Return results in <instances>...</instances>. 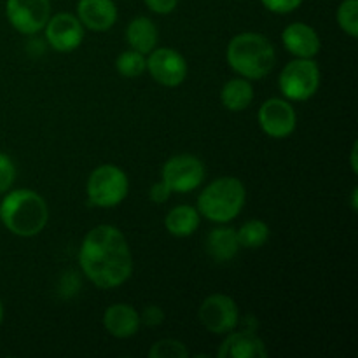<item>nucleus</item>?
<instances>
[{
  "label": "nucleus",
  "instance_id": "obj_23",
  "mask_svg": "<svg viewBox=\"0 0 358 358\" xmlns=\"http://www.w3.org/2000/svg\"><path fill=\"white\" fill-rule=\"evenodd\" d=\"M338 27L352 38L358 37V0H343L336 10Z\"/></svg>",
  "mask_w": 358,
  "mask_h": 358
},
{
  "label": "nucleus",
  "instance_id": "obj_12",
  "mask_svg": "<svg viewBox=\"0 0 358 358\" xmlns=\"http://www.w3.org/2000/svg\"><path fill=\"white\" fill-rule=\"evenodd\" d=\"M83 23L76 14L58 13L52 14L44 27L45 42L56 52H72L84 41Z\"/></svg>",
  "mask_w": 358,
  "mask_h": 358
},
{
  "label": "nucleus",
  "instance_id": "obj_27",
  "mask_svg": "<svg viewBox=\"0 0 358 358\" xmlns=\"http://www.w3.org/2000/svg\"><path fill=\"white\" fill-rule=\"evenodd\" d=\"M164 322V311L161 310L156 304H150V306L143 308V311L140 313V324L145 325V327H159Z\"/></svg>",
  "mask_w": 358,
  "mask_h": 358
},
{
  "label": "nucleus",
  "instance_id": "obj_18",
  "mask_svg": "<svg viewBox=\"0 0 358 358\" xmlns=\"http://www.w3.org/2000/svg\"><path fill=\"white\" fill-rule=\"evenodd\" d=\"M157 41H159V30L150 17L136 16L126 27V42L129 49H135L147 56L157 48Z\"/></svg>",
  "mask_w": 358,
  "mask_h": 358
},
{
  "label": "nucleus",
  "instance_id": "obj_5",
  "mask_svg": "<svg viewBox=\"0 0 358 358\" xmlns=\"http://www.w3.org/2000/svg\"><path fill=\"white\" fill-rule=\"evenodd\" d=\"M129 192V178L115 164H100L86 180L87 203L96 208H114L121 205Z\"/></svg>",
  "mask_w": 358,
  "mask_h": 358
},
{
  "label": "nucleus",
  "instance_id": "obj_11",
  "mask_svg": "<svg viewBox=\"0 0 358 358\" xmlns=\"http://www.w3.org/2000/svg\"><path fill=\"white\" fill-rule=\"evenodd\" d=\"M157 84L177 87L187 79L189 66L184 56L173 48H156L147 55V70Z\"/></svg>",
  "mask_w": 358,
  "mask_h": 358
},
{
  "label": "nucleus",
  "instance_id": "obj_30",
  "mask_svg": "<svg viewBox=\"0 0 358 358\" xmlns=\"http://www.w3.org/2000/svg\"><path fill=\"white\" fill-rule=\"evenodd\" d=\"M357 147H358V143L355 142V143H353V147H352V170H353V173H357V171H358V164H357Z\"/></svg>",
  "mask_w": 358,
  "mask_h": 358
},
{
  "label": "nucleus",
  "instance_id": "obj_16",
  "mask_svg": "<svg viewBox=\"0 0 358 358\" xmlns=\"http://www.w3.org/2000/svg\"><path fill=\"white\" fill-rule=\"evenodd\" d=\"M77 17L91 31H107L117 21V6L114 0H79Z\"/></svg>",
  "mask_w": 358,
  "mask_h": 358
},
{
  "label": "nucleus",
  "instance_id": "obj_24",
  "mask_svg": "<svg viewBox=\"0 0 358 358\" xmlns=\"http://www.w3.org/2000/svg\"><path fill=\"white\" fill-rule=\"evenodd\" d=\"M150 358H187L189 350L178 339H161L149 350Z\"/></svg>",
  "mask_w": 358,
  "mask_h": 358
},
{
  "label": "nucleus",
  "instance_id": "obj_20",
  "mask_svg": "<svg viewBox=\"0 0 358 358\" xmlns=\"http://www.w3.org/2000/svg\"><path fill=\"white\" fill-rule=\"evenodd\" d=\"M254 86L245 77L229 79L220 90V101L229 112H243L254 101Z\"/></svg>",
  "mask_w": 358,
  "mask_h": 358
},
{
  "label": "nucleus",
  "instance_id": "obj_19",
  "mask_svg": "<svg viewBox=\"0 0 358 358\" xmlns=\"http://www.w3.org/2000/svg\"><path fill=\"white\" fill-rule=\"evenodd\" d=\"M203 217L191 205H177L164 217V227L173 238H189L199 229Z\"/></svg>",
  "mask_w": 358,
  "mask_h": 358
},
{
  "label": "nucleus",
  "instance_id": "obj_4",
  "mask_svg": "<svg viewBox=\"0 0 358 358\" xmlns=\"http://www.w3.org/2000/svg\"><path fill=\"white\" fill-rule=\"evenodd\" d=\"M247 201L245 184L236 177H219L205 185L198 196L199 215L215 224H229L243 212Z\"/></svg>",
  "mask_w": 358,
  "mask_h": 358
},
{
  "label": "nucleus",
  "instance_id": "obj_28",
  "mask_svg": "<svg viewBox=\"0 0 358 358\" xmlns=\"http://www.w3.org/2000/svg\"><path fill=\"white\" fill-rule=\"evenodd\" d=\"M171 194H173V192H171V189L168 187L163 180L156 182V184L149 189V199L154 205H163V203H166L168 199L171 198Z\"/></svg>",
  "mask_w": 358,
  "mask_h": 358
},
{
  "label": "nucleus",
  "instance_id": "obj_32",
  "mask_svg": "<svg viewBox=\"0 0 358 358\" xmlns=\"http://www.w3.org/2000/svg\"><path fill=\"white\" fill-rule=\"evenodd\" d=\"M3 313H6V311H3V304H2V301H0V325H2V322H3Z\"/></svg>",
  "mask_w": 358,
  "mask_h": 358
},
{
  "label": "nucleus",
  "instance_id": "obj_3",
  "mask_svg": "<svg viewBox=\"0 0 358 358\" xmlns=\"http://www.w3.org/2000/svg\"><path fill=\"white\" fill-rule=\"evenodd\" d=\"M226 62L240 77L248 80L264 79L276 65L275 45L259 31H241L227 44Z\"/></svg>",
  "mask_w": 358,
  "mask_h": 358
},
{
  "label": "nucleus",
  "instance_id": "obj_21",
  "mask_svg": "<svg viewBox=\"0 0 358 358\" xmlns=\"http://www.w3.org/2000/svg\"><path fill=\"white\" fill-rule=\"evenodd\" d=\"M238 243L241 248H248V250H257V248L264 247L268 243L269 236H271V229L268 224L261 219H250L236 229Z\"/></svg>",
  "mask_w": 358,
  "mask_h": 358
},
{
  "label": "nucleus",
  "instance_id": "obj_31",
  "mask_svg": "<svg viewBox=\"0 0 358 358\" xmlns=\"http://www.w3.org/2000/svg\"><path fill=\"white\" fill-rule=\"evenodd\" d=\"M357 196H358V189L355 187V189H353V192H352V208H353V212H357Z\"/></svg>",
  "mask_w": 358,
  "mask_h": 358
},
{
  "label": "nucleus",
  "instance_id": "obj_9",
  "mask_svg": "<svg viewBox=\"0 0 358 358\" xmlns=\"http://www.w3.org/2000/svg\"><path fill=\"white\" fill-rule=\"evenodd\" d=\"M6 17L21 35H37L51 17V0H6Z\"/></svg>",
  "mask_w": 358,
  "mask_h": 358
},
{
  "label": "nucleus",
  "instance_id": "obj_14",
  "mask_svg": "<svg viewBox=\"0 0 358 358\" xmlns=\"http://www.w3.org/2000/svg\"><path fill=\"white\" fill-rule=\"evenodd\" d=\"M219 358H268L264 341L255 331H231L217 350Z\"/></svg>",
  "mask_w": 358,
  "mask_h": 358
},
{
  "label": "nucleus",
  "instance_id": "obj_17",
  "mask_svg": "<svg viewBox=\"0 0 358 358\" xmlns=\"http://www.w3.org/2000/svg\"><path fill=\"white\" fill-rule=\"evenodd\" d=\"M206 252L215 262H229L240 252V243H238L236 229L219 224V227L212 229L206 236Z\"/></svg>",
  "mask_w": 358,
  "mask_h": 358
},
{
  "label": "nucleus",
  "instance_id": "obj_8",
  "mask_svg": "<svg viewBox=\"0 0 358 358\" xmlns=\"http://www.w3.org/2000/svg\"><path fill=\"white\" fill-rule=\"evenodd\" d=\"M198 318L210 334L226 336L240 325V310L227 294H212L199 306Z\"/></svg>",
  "mask_w": 358,
  "mask_h": 358
},
{
  "label": "nucleus",
  "instance_id": "obj_13",
  "mask_svg": "<svg viewBox=\"0 0 358 358\" xmlns=\"http://www.w3.org/2000/svg\"><path fill=\"white\" fill-rule=\"evenodd\" d=\"M282 44L294 58H315L322 49L318 31L311 24L290 23L282 31Z\"/></svg>",
  "mask_w": 358,
  "mask_h": 358
},
{
  "label": "nucleus",
  "instance_id": "obj_15",
  "mask_svg": "<svg viewBox=\"0 0 358 358\" xmlns=\"http://www.w3.org/2000/svg\"><path fill=\"white\" fill-rule=\"evenodd\" d=\"M103 329L107 334H110L115 339H129L133 336L138 334L140 327V313L126 303H115L108 306L103 311V318H101Z\"/></svg>",
  "mask_w": 358,
  "mask_h": 358
},
{
  "label": "nucleus",
  "instance_id": "obj_25",
  "mask_svg": "<svg viewBox=\"0 0 358 358\" xmlns=\"http://www.w3.org/2000/svg\"><path fill=\"white\" fill-rule=\"evenodd\" d=\"M14 180H16V164L6 152H0V194H6L9 189H13Z\"/></svg>",
  "mask_w": 358,
  "mask_h": 358
},
{
  "label": "nucleus",
  "instance_id": "obj_7",
  "mask_svg": "<svg viewBox=\"0 0 358 358\" xmlns=\"http://www.w3.org/2000/svg\"><path fill=\"white\" fill-rule=\"evenodd\" d=\"M206 177L205 163L194 154H177L171 156L161 168V180L171 189V192L187 194L203 185Z\"/></svg>",
  "mask_w": 358,
  "mask_h": 358
},
{
  "label": "nucleus",
  "instance_id": "obj_1",
  "mask_svg": "<svg viewBox=\"0 0 358 358\" xmlns=\"http://www.w3.org/2000/svg\"><path fill=\"white\" fill-rule=\"evenodd\" d=\"M83 275L98 289H117L133 275V254L124 233L110 224L87 231L79 247Z\"/></svg>",
  "mask_w": 358,
  "mask_h": 358
},
{
  "label": "nucleus",
  "instance_id": "obj_29",
  "mask_svg": "<svg viewBox=\"0 0 358 358\" xmlns=\"http://www.w3.org/2000/svg\"><path fill=\"white\" fill-rule=\"evenodd\" d=\"M149 10L152 13L161 14V16H166V14H171L178 6V0H143Z\"/></svg>",
  "mask_w": 358,
  "mask_h": 358
},
{
  "label": "nucleus",
  "instance_id": "obj_2",
  "mask_svg": "<svg viewBox=\"0 0 358 358\" xmlns=\"http://www.w3.org/2000/svg\"><path fill=\"white\" fill-rule=\"evenodd\" d=\"M0 222L14 236L34 238L48 226L49 206L31 189H9L0 201Z\"/></svg>",
  "mask_w": 358,
  "mask_h": 358
},
{
  "label": "nucleus",
  "instance_id": "obj_22",
  "mask_svg": "<svg viewBox=\"0 0 358 358\" xmlns=\"http://www.w3.org/2000/svg\"><path fill=\"white\" fill-rule=\"evenodd\" d=\"M115 70H117L119 76L126 77V79H136V77L145 73L147 56L135 51V49L122 51L121 55L115 58Z\"/></svg>",
  "mask_w": 358,
  "mask_h": 358
},
{
  "label": "nucleus",
  "instance_id": "obj_6",
  "mask_svg": "<svg viewBox=\"0 0 358 358\" xmlns=\"http://www.w3.org/2000/svg\"><path fill=\"white\" fill-rule=\"evenodd\" d=\"M322 72L313 58H294L278 76V87L289 101H308L318 93Z\"/></svg>",
  "mask_w": 358,
  "mask_h": 358
},
{
  "label": "nucleus",
  "instance_id": "obj_10",
  "mask_svg": "<svg viewBox=\"0 0 358 358\" xmlns=\"http://www.w3.org/2000/svg\"><path fill=\"white\" fill-rule=\"evenodd\" d=\"M257 121L269 138L283 140L296 131L297 112L285 98H268L259 108Z\"/></svg>",
  "mask_w": 358,
  "mask_h": 358
},
{
  "label": "nucleus",
  "instance_id": "obj_26",
  "mask_svg": "<svg viewBox=\"0 0 358 358\" xmlns=\"http://www.w3.org/2000/svg\"><path fill=\"white\" fill-rule=\"evenodd\" d=\"M304 0H261L262 6L275 14H290L299 9Z\"/></svg>",
  "mask_w": 358,
  "mask_h": 358
}]
</instances>
